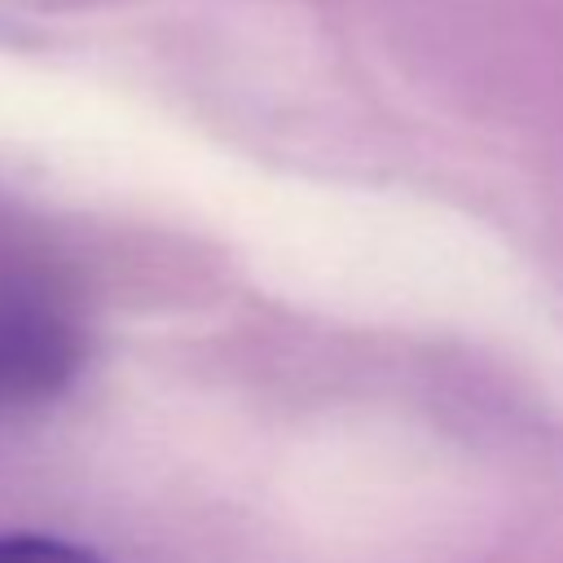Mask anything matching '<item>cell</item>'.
I'll use <instances>...</instances> for the list:
<instances>
[{
	"mask_svg": "<svg viewBox=\"0 0 563 563\" xmlns=\"http://www.w3.org/2000/svg\"><path fill=\"white\" fill-rule=\"evenodd\" d=\"M0 563H106V559L75 541H62V537L0 532Z\"/></svg>",
	"mask_w": 563,
	"mask_h": 563,
	"instance_id": "obj_1",
	"label": "cell"
}]
</instances>
